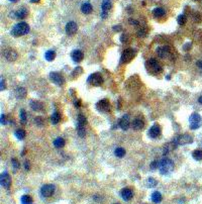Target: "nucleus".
Instances as JSON below:
<instances>
[{
	"label": "nucleus",
	"mask_w": 202,
	"mask_h": 204,
	"mask_svg": "<svg viewBox=\"0 0 202 204\" xmlns=\"http://www.w3.org/2000/svg\"><path fill=\"white\" fill-rule=\"evenodd\" d=\"M177 21H178V24L183 25V24L186 23V21H187V17H186L185 14H181V15H179V16H178Z\"/></svg>",
	"instance_id": "obj_37"
},
{
	"label": "nucleus",
	"mask_w": 202,
	"mask_h": 204,
	"mask_svg": "<svg viewBox=\"0 0 202 204\" xmlns=\"http://www.w3.org/2000/svg\"><path fill=\"white\" fill-rule=\"evenodd\" d=\"M87 122V119L84 114L79 113L78 114V124H81V125H85Z\"/></svg>",
	"instance_id": "obj_36"
},
{
	"label": "nucleus",
	"mask_w": 202,
	"mask_h": 204,
	"mask_svg": "<svg viewBox=\"0 0 202 204\" xmlns=\"http://www.w3.org/2000/svg\"><path fill=\"white\" fill-rule=\"evenodd\" d=\"M0 182H1V186L4 187L5 189H8L11 185V178H10V175L7 172H3L1 174V177H0Z\"/></svg>",
	"instance_id": "obj_12"
},
{
	"label": "nucleus",
	"mask_w": 202,
	"mask_h": 204,
	"mask_svg": "<svg viewBox=\"0 0 202 204\" xmlns=\"http://www.w3.org/2000/svg\"><path fill=\"white\" fill-rule=\"evenodd\" d=\"M159 163H160V161H154V162L151 164V169L156 170L157 168H159Z\"/></svg>",
	"instance_id": "obj_43"
},
{
	"label": "nucleus",
	"mask_w": 202,
	"mask_h": 204,
	"mask_svg": "<svg viewBox=\"0 0 202 204\" xmlns=\"http://www.w3.org/2000/svg\"><path fill=\"white\" fill-rule=\"evenodd\" d=\"M66 34L68 35H74L78 30V25L75 21H69L66 24Z\"/></svg>",
	"instance_id": "obj_13"
},
{
	"label": "nucleus",
	"mask_w": 202,
	"mask_h": 204,
	"mask_svg": "<svg viewBox=\"0 0 202 204\" xmlns=\"http://www.w3.org/2000/svg\"><path fill=\"white\" fill-rule=\"evenodd\" d=\"M196 65H197V67H199V68H200L201 70H202V61H198Z\"/></svg>",
	"instance_id": "obj_52"
},
{
	"label": "nucleus",
	"mask_w": 202,
	"mask_h": 204,
	"mask_svg": "<svg viewBox=\"0 0 202 204\" xmlns=\"http://www.w3.org/2000/svg\"><path fill=\"white\" fill-rule=\"evenodd\" d=\"M119 126H120L121 129L123 131H126L127 128L129 127V115H123L119 120Z\"/></svg>",
	"instance_id": "obj_19"
},
{
	"label": "nucleus",
	"mask_w": 202,
	"mask_h": 204,
	"mask_svg": "<svg viewBox=\"0 0 202 204\" xmlns=\"http://www.w3.org/2000/svg\"><path fill=\"white\" fill-rule=\"evenodd\" d=\"M114 155H115L117 158H123L125 155V150L123 147H116V149L114 150Z\"/></svg>",
	"instance_id": "obj_33"
},
{
	"label": "nucleus",
	"mask_w": 202,
	"mask_h": 204,
	"mask_svg": "<svg viewBox=\"0 0 202 204\" xmlns=\"http://www.w3.org/2000/svg\"><path fill=\"white\" fill-rule=\"evenodd\" d=\"M7 121H6V116L4 115V114H2L1 115V124L2 125H4V124H6Z\"/></svg>",
	"instance_id": "obj_45"
},
{
	"label": "nucleus",
	"mask_w": 202,
	"mask_h": 204,
	"mask_svg": "<svg viewBox=\"0 0 202 204\" xmlns=\"http://www.w3.org/2000/svg\"><path fill=\"white\" fill-rule=\"evenodd\" d=\"M145 67L149 70V72H151L152 74H160L162 72V66L160 65L159 63H158V61L156 60V59L152 58V59H149V60L147 61V63H145Z\"/></svg>",
	"instance_id": "obj_3"
},
{
	"label": "nucleus",
	"mask_w": 202,
	"mask_h": 204,
	"mask_svg": "<svg viewBox=\"0 0 202 204\" xmlns=\"http://www.w3.org/2000/svg\"><path fill=\"white\" fill-rule=\"evenodd\" d=\"M120 40H121V43H123V44H127V43L129 42V34H123L120 37Z\"/></svg>",
	"instance_id": "obj_41"
},
{
	"label": "nucleus",
	"mask_w": 202,
	"mask_h": 204,
	"mask_svg": "<svg viewBox=\"0 0 202 204\" xmlns=\"http://www.w3.org/2000/svg\"><path fill=\"white\" fill-rule=\"evenodd\" d=\"M30 2H40V0H30Z\"/></svg>",
	"instance_id": "obj_54"
},
{
	"label": "nucleus",
	"mask_w": 202,
	"mask_h": 204,
	"mask_svg": "<svg viewBox=\"0 0 202 204\" xmlns=\"http://www.w3.org/2000/svg\"><path fill=\"white\" fill-rule=\"evenodd\" d=\"M121 25H115V26H113V30L114 32H119V30H121Z\"/></svg>",
	"instance_id": "obj_49"
},
{
	"label": "nucleus",
	"mask_w": 202,
	"mask_h": 204,
	"mask_svg": "<svg viewBox=\"0 0 202 204\" xmlns=\"http://www.w3.org/2000/svg\"><path fill=\"white\" fill-rule=\"evenodd\" d=\"M4 58L6 59L8 62H13L17 59V53L12 49H6L3 52Z\"/></svg>",
	"instance_id": "obj_14"
},
{
	"label": "nucleus",
	"mask_w": 202,
	"mask_h": 204,
	"mask_svg": "<svg viewBox=\"0 0 202 204\" xmlns=\"http://www.w3.org/2000/svg\"><path fill=\"white\" fill-rule=\"evenodd\" d=\"M135 56V52L134 50L132 49H126L122 52L121 58H120V63L121 64H125V63H129L132 59L134 58Z\"/></svg>",
	"instance_id": "obj_5"
},
{
	"label": "nucleus",
	"mask_w": 202,
	"mask_h": 204,
	"mask_svg": "<svg viewBox=\"0 0 202 204\" xmlns=\"http://www.w3.org/2000/svg\"><path fill=\"white\" fill-rule=\"evenodd\" d=\"M198 102L200 104H202V96H200V97H199V99H198Z\"/></svg>",
	"instance_id": "obj_53"
},
{
	"label": "nucleus",
	"mask_w": 202,
	"mask_h": 204,
	"mask_svg": "<svg viewBox=\"0 0 202 204\" xmlns=\"http://www.w3.org/2000/svg\"><path fill=\"white\" fill-rule=\"evenodd\" d=\"M81 73H82V68L81 67H78V68L74 69V71H73V73H72V76H73V77H75L76 75L79 76Z\"/></svg>",
	"instance_id": "obj_42"
},
{
	"label": "nucleus",
	"mask_w": 202,
	"mask_h": 204,
	"mask_svg": "<svg viewBox=\"0 0 202 204\" xmlns=\"http://www.w3.org/2000/svg\"><path fill=\"white\" fill-rule=\"evenodd\" d=\"M11 163H12V167L14 168V170L16 171L18 168L20 167V165H19V163H18V161H17L15 158H12L11 159Z\"/></svg>",
	"instance_id": "obj_39"
},
{
	"label": "nucleus",
	"mask_w": 202,
	"mask_h": 204,
	"mask_svg": "<svg viewBox=\"0 0 202 204\" xmlns=\"http://www.w3.org/2000/svg\"><path fill=\"white\" fill-rule=\"evenodd\" d=\"M194 1H199V0H194Z\"/></svg>",
	"instance_id": "obj_56"
},
{
	"label": "nucleus",
	"mask_w": 202,
	"mask_h": 204,
	"mask_svg": "<svg viewBox=\"0 0 202 204\" xmlns=\"http://www.w3.org/2000/svg\"><path fill=\"white\" fill-rule=\"evenodd\" d=\"M54 146L56 147H58V149H61V147H63L65 146V139H64L63 137H57V139L54 141Z\"/></svg>",
	"instance_id": "obj_28"
},
{
	"label": "nucleus",
	"mask_w": 202,
	"mask_h": 204,
	"mask_svg": "<svg viewBox=\"0 0 202 204\" xmlns=\"http://www.w3.org/2000/svg\"><path fill=\"white\" fill-rule=\"evenodd\" d=\"M54 192H55V186L52 184H47V185H43L40 189V195L43 196V198H48L51 197Z\"/></svg>",
	"instance_id": "obj_7"
},
{
	"label": "nucleus",
	"mask_w": 202,
	"mask_h": 204,
	"mask_svg": "<svg viewBox=\"0 0 202 204\" xmlns=\"http://www.w3.org/2000/svg\"><path fill=\"white\" fill-rule=\"evenodd\" d=\"M120 194H121L122 199L125 201H129L132 198V196H134V193H132V191L130 190L129 188H124V189H122Z\"/></svg>",
	"instance_id": "obj_18"
},
{
	"label": "nucleus",
	"mask_w": 202,
	"mask_h": 204,
	"mask_svg": "<svg viewBox=\"0 0 202 204\" xmlns=\"http://www.w3.org/2000/svg\"><path fill=\"white\" fill-rule=\"evenodd\" d=\"M175 142L176 144L178 145H181V146H184V145H188V144H191V142H193V137L190 136V134H182V136H178L175 139Z\"/></svg>",
	"instance_id": "obj_8"
},
{
	"label": "nucleus",
	"mask_w": 202,
	"mask_h": 204,
	"mask_svg": "<svg viewBox=\"0 0 202 204\" xmlns=\"http://www.w3.org/2000/svg\"><path fill=\"white\" fill-rule=\"evenodd\" d=\"M20 202H21V204H32L34 200L29 195H24L20 198Z\"/></svg>",
	"instance_id": "obj_30"
},
{
	"label": "nucleus",
	"mask_w": 202,
	"mask_h": 204,
	"mask_svg": "<svg viewBox=\"0 0 202 204\" xmlns=\"http://www.w3.org/2000/svg\"><path fill=\"white\" fill-rule=\"evenodd\" d=\"M87 82L93 86H100L103 83V78H102L100 73H94L89 76Z\"/></svg>",
	"instance_id": "obj_6"
},
{
	"label": "nucleus",
	"mask_w": 202,
	"mask_h": 204,
	"mask_svg": "<svg viewBox=\"0 0 202 204\" xmlns=\"http://www.w3.org/2000/svg\"><path fill=\"white\" fill-rule=\"evenodd\" d=\"M30 107H32V109L35 111H42L43 109V105L40 101L32 100V102H30Z\"/></svg>",
	"instance_id": "obj_21"
},
{
	"label": "nucleus",
	"mask_w": 202,
	"mask_h": 204,
	"mask_svg": "<svg viewBox=\"0 0 202 204\" xmlns=\"http://www.w3.org/2000/svg\"><path fill=\"white\" fill-rule=\"evenodd\" d=\"M50 79L53 83H55L56 85H59V86H62L65 83V79H64L63 75H61L60 73H57V72L50 73Z\"/></svg>",
	"instance_id": "obj_9"
},
{
	"label": "nucleus",
	"mask_w": 202,
	"mask_h": 204,
	"mask_svg": "<svg viewBox=\"0 0 202 204\" xmlns=\"http://www.w3.org/2000/svg\"><path fill=\"white\" fill-rule=\"evenodd\" d=\"M114 204H119V203H114Z\"/></svg>",
	"instance_id": "obj_57"
},
{
	"label": "nucleus",
	"mask_w": 202,
	"mask_h": 204,
	"mask_svg": "<svg viewBox=\"0 0 202 204\" xmlns=\"http://www.w3.org/2000/svg\"><path fill=\"white\" fill-rule=\"evenodd\" d=\"M60 120H61V115H60V113H58V112H55V113L51 116V121H52L53 124H58L59 122H60Z\"/></svg>",
	"instance_id": "obj_32"
},
{
	"label": "nucleus",
	"mask_w": 202,
	"mask_h": 204,
	"mask_svg": "<svg viewBox=\"0 0 202 204\" xmlns=\"http://www.w3.org/2000/svg\"><path fill=\"white\" fill-rule=\"evenodd\" d=\"M160 134H161V128L159 125H157V124L153 125L149 129V136L152 137V139H157V137L160 136Z\"/></svg>",
	"instance_id": "obj_16"
},
{
	"label": "nucleus",
	"mask_w": 202,
	"mask_h": 204,
	"mask_svg": "<svg viewBox=\"0 0 202 204\" xmlns=\"http://www.w3.org/2000/svg\"><path fill=\"white\" fill-rule=\"evenodd\" d=\"M24 169L26 171H29L30 169V164H29V162L27 160L24 161Z\"/></svg>",
	"instance_id": "obj_44"
},
{
	"label": "nucleus",
	"mask_w": 202,
	"mask_h": 204,
	"mask_svg": "<svg viewBox=\"0 0 202 204\" xmlns=\"http://www.w3.org/2000/svg\"><path fill=\"white\" fill-rule=\"evenodd\" d=\"M174 170V163L168 158H164L159 163V171L162 175H169Z\"/></svg>",
	"instance_id": "obj_1"
},
{
	"label": "nucleus",
	"mask_w": 202,
	"mask_h": 204,
	"mask_svg": "<svg viewBox=\"0 0 202 204\" xmlns=\"http://www.w3.org/2000/svg\"><path fill=\"white\" fill-rule=\"evenodd\" d=\"M15 95L18 99H22L26 96V90L24 87H18L15 90Z\"/></svg>",
	"instance_id": "obj_26"
},
{
	"label": "nucleus",
	"mask_w": 202,
	"mask_h": 204,
	"mask_svg": "<svg viewBox=\"0 0 202 204\" xmlns=\"http://www.w3.org/2000/svg\"><path fill=\"white\" fill-rule=\"evenodd\" d=\"M77 132L80 137H84L86 136V131H85V125H81V124L77 123Z\"/></svg>",
	"instance_id": "obj_31"
},
{
	"label": "nucleus",
	"mask_w": 202,
	"mask_h": 204,
	"mask_svg": "<svg viewBox=\"0 0 202 204\" xmlns=\"http://www.w3.org/2000/svg\"><path fill=\"white\" fill-rule=\"evenodd\" d=\"M71 57H72V60L75 63H80L81 61L84 59V54H83V52H82L81 50H75V51H73V52H72Z\"/></svg>",
	"instance_id": "obj_15"
},
{
	"label": "nucleus",
	"mask_w": 202,
	"mask_h": 204,
	"mask_svg": "<svg viewBox=\"0 0 202 204\" xmlns=\"http://www.w3.org/2000/svg\"><path fill=\"white\" fill-rule=\"evenodd\" d=\"M129 23H130V24H134V25H137V24H139V22H137V20L129 19Z\"/></svg>",
	"instance_id": "obj_50"
},
{
	"label": "nucleus",
	"mask_w": 202,
	"mask_h": 204,
	"mask_svg": "<svg viewBox=\"0 0 202 204\" xmlns=\"http://www.w3.org/2000/svg\"><path fill=\"white\" fill-rule=\"evenodd\" d=\"M74 104H75L76 107H80L81 103H80V100H75V102H74Z\"/></svg>",
	"instance_id": "obj_51"
},
{
	"label": "nucleus",
	"mask_w": 202,
	"mask_h": 204,
	"mask_svg": "<svg viewBox=\"0 0 202 204\" xmlns=\"http://www.w3.org/2000/svg\"><path fill=\"white\" fill-rule=\"evenodd\" d=\"M29 32V25L26 22H18L15 24L13 29H11V34L14 37H20V35L27 34Z\"/></svg>",
	"instance_id": "obj_2"
},
{
	"label": "nucleus",
	"mask_w": 202,
	"mask_h": 204,
	"mask_svg": "<svg viewBox=\"0 0 202 204\" xmlns=\"http://www.w3.org/2000/svg\"><path fill=\"white\" fill-rule=\"evenodd\" d=\"M189 123H190L191 129H198L202 124V118L200 114L198 113H192L189 118Z\"/></svg>",
	"instance_id": "obj_4"
},
{
	"label": "nucleus",
	"mask_w": 202,
	"mask_h": 204,
	"mask_svg": "<svg viewBox=\"0 0 202 204\" xmlns=\"http://www.w3.org/2000/svg\"><path fill=\"white\" fill-rule=\"evenodd\" d=\"M56 57V53L55 51L53 50H50V51H47V52L45 53V59L48 62H51V61H53L54 59Z\"/></svg>",
	"instance_id": "obj_27"
},
{
	"label": "nucleus",
	"mask_w": 202,
	"mask_h": 204,
	"mask_svg": "<svg viewBox=\"0 0 202 204\" xmlns=\"http://www.w3.org/2000/svg\"><path fill=\"white\" fill-rule=\"evenodd\" d=\"M156 53H157V55L159 56L160 58L162 59H165L167 58L169 56V54H170V51H169V48L166 47V45H164V47H159L157 50H156Z\"/></svg>",
	"instance_id": "obj_17"
},
{
	"label": "nucleus",
	"mask_w": 202,
	"mask_h": 204,
	"mask_svg": "<svg viewBox=\"0 0 202 204\" xmlns=\"http://www.w3.org/2000/svg\"><path fill=\"white\" fill-rule=\"evenodd\" d=\"M131 126L134 131H140V129L144 128L145 126V122L144 120H142L140 118H135L131 123Z\"/></svg>",
	"instance_id": "obj_20"
},
{
	"label": "nucleus",
	"mask_w": 202,
	"mask_h": 204,
	"mask_svg": "<svg viewBox=\"0 0 202 204\" xmlns=\"http://www.w3.org/2000/svg\"><path fill=\"white\" fill-rule=\"evenodd\" d=\"M112 6V1L111 0H103L101 3V17L102 18H106L108 13L107 12L111 9Z\"/></svg>",
	"instance_id": "obj_10"
},
{
	"label": "nucleus",
	"mask_w": 202,
	"mask_h": 204,
	"mask_svg": "<svg viewBox=\"0 0 202 204\" xmlns=\"http://www.w3.org/2000/svg\"><path fill=\"white\" fill-rule=\"evenodd\" d=\"M5 89V81L3 78H1V87H0V90L3 91Z\"/></svg>",
	"instance_id": "obj_46"
},
{
	"label": "nucleus",
	"mask_w": 202,
	"mask_h": 204,
	"mask_svg": "<svg viewBox=\"0 0 202 204\" xmlns=\"http://www.w3.org/2000/svg\"><path fill=\"white\" fill-rule=\"evenodd\" d=\"M19 116H20V122L22 124L26 123V112H25L24 109H21L19 112Z\"/></svg>",
	"instance_id": "obj_35"
},
{
	"label": "nucleus",
	"mask_w": 202,
	"mask_h": 204,
	"mask_svg": "<svg viewBox=\"0 0 202 204\" xmlns=\"http://www.w3.org/2000/svg\"><path fill=\"white\" fill-rule=\"evenodd\" d=\"M27 13H29V12H27V10L25 8H20L19 10H17V11L15 12V17L18 19H24L26 17Z\"/></svg>",
	"instance_id": "obj_24"
},
{
	"label": "nucleus",
	"mask_w": 202,
	"mask_h": 204,
	"mask_svg": "<svg viewBox=\"0 0 202 204\" xmlns=\"http://www.w3.org/2000/svg\"><path fill=\"white\" fill-rule=\"evenodd\" d=\"M153 14H154V16L156 18H161V17L165 16L166 11L163 8H161V7H157V8H155L153 10Z\"/></svg>",
	"instance_id": "obj_23"
},
{
	"label": "nucleus",
	"mask_w": 202,
	"mask_h": 204,
	"mask_svg": "<svg viewBox=\"0 0 202 204\" xmlns=\"http://www.w3.org/2000/svg\"><path fill=\"white\" fill-rule=\"evenodd\" d=\"M151 198H152V201L154 203H160L163 199L162 194H161L159 191H155V192L152 194V196H151Z\"/></svg>",
	"instance_id": "obj_25"
},
{
	"label": "nucleus",
	"mask_w": 202,
	"mask_h": 204,
	"mask_svg": "<svg viewBox=\"0 0 202 204\" xmlns=\"http://www.w3.org/2000/svg\"><path fill=\"white\" fill-rule=\"evenodd\" d=\"M193 159H195L196 161H201L202 160V151L200 150H195L192 154Z\"/></svg>",
	"instance_id": "obj_34"
},
{
	"label": "nucleus",
	"mask_w": 202,
	"mask_h": 204,
	"mask_svg": "<svg viewBox=\"0 0 202 204\" xmlns=\"http://www.w3.org/2000/svg\"><path fill=\"white\" fill-rule=\"evenodd\" d=\"M35 122L39 126H42L43 124V119L40 116H37V117H35Z\"/></svg>",
	"instance_id": "obj_40"
},
{
	"label": "nucleus",
	"mask_w": 202,
	"mask_h": 204,
	"mask_svg": "<svg viewBox=\"0 0 202 204\" xmlns=\"http://www.w3.org/2000/svg\"><path fill=\"white\" fill-rule=\"evenodd\" d=\"M92 5L89 3V2H84L83 4L81 5V11L83 12L84 14H90L92 12Z\"/></svg>",
	"instance_id": "obj_22"
},
{
	"label": "nucleus",
	"mask_w": 202,
	"mask_h": 204,
	"mask_svg": "<svg viewBox=\"0 0 202 204\" xmlns=\"http://www.w3.org/2000/svg\"><path fill=\"white\" fill-rule=\"evenodd\" d=\"M156 185H157V181H156L154 178H149V179L147 180V187L153 188V187H156Z\"/></svg>",
	"instance_id": "obj_38"
},
{
	"label": "nucleus",
	"mask_w": 202,
	"mask_h": 204,
	"mask_svg": "<svg viewBox=\"0 0 202 204\" xmlns=\"http://www.w3.org/2000/svg\"><path fill=\"white\" fill-rule=\"evenodd\" d=\"M183 49H184V51H188L189 49H191V43H188V44H186L183 47Z\"/></svg>",
	"instance_id": "obj_48"
},
{
	"label": "nucleus",
	"mask_w": 202,
	"mask_h": 204,
	"mask_svg": "<svg viewBox=\"0 0 202 204\" xmlns=\"http://www.w3.org/2000/svg\"><path fill=\"white\" fill-rule=\"evenodd\" d=\"M14 136H15V137H16L17 139L21 141V139H24V137H25V131H24V129L18 128V129H16V131H15Z\"/></svg>",
	"instance_id": "obj_29"
},
{
	"label": "nucleus",
	"mask_w": 202,
	"mask_h": 204,
	"mask_svg": "<svg viewBox=\"0 0 202 204\" xmlns=\"http://www.w3.org/2000/svg\"><path fill=\"white\" fill-rule=\"evenodd\" d=\"M96 108H97V110L100 112H108L110 110V105H109L108 100L102 99V100L98 101L96 104Z\"/></svg>",
	"instance_id": "obj_11"
},
{
	"label": "nucleus",
	"mask_w": 202,
	"mask_h": 204,
	"mask_svg": "<svg viewBox=\"0 0 202 204\" xmlns=\"http://www.w3.org/2000/svg\"><path fill=\"white\" fill-rule=\"evenodd\" d=\"M9 1H10V2H16L17 0H9Z\"/></svg>",
	"instance_id": "obj_55"
},
{
	"label": "nucleus",
	"mask_w": 202,
	"mask_h": 204,
	"mask_svg": "<svg viewBox=\"0 0 202 204\" xmlns=\"http://www.w3.org/2000/svg\"><path fill=\"white\" fill-rule=\"evenodd\" d=\"M145 34H147V32H145V29H140L137 34H139V37H145Z\"/></svg>",
	"instance_id": "obj_47"
}]
</instances>
